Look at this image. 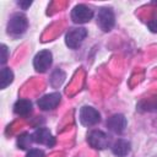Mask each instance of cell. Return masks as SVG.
Segmentation results:
<instances>
[{
    "instance_id": "obj_1",
    "label": "cell",
    "mask_w": 157,
    "mask_h": 157,
    "mask_svg": "<svg viewBox=\"0 0 157 157\" xmlns=\"http://www.w3.org/2000/svg\"><path fill=\"white\" fill-rule=\"evenodd\" d=\"M27 27H28V21L26 16L22 13H15L7 23V33L11 37L17 38L26 32Z\"/></svg>"
},
{
    "instance_id": "obj_2",
    "label": "cell",
    "mask_w": 157,
    "mask_h": 157,
    "mask_svg": "<svg viewBox=\"0 0 157 157\" xmlns=\"http://www.w3.org/2000/svg\"><path fill=\"white\" fill-rule=\"evenodd\" d=\"M87 36V31L82 27L78 28H71L66 32L65 36V43L69 48L71 49H76L81 45V43L83 42V39Z\"/></svg>"
},
{
    "instance_id": "obj_3",
    "label": "cell",
    "mask_w": 157,
    "mask_h": 157,
    "mask_svg": "<svg viewBox=\"0 0 157 157\" xmlns=\"http://www.w3.org/2000/svg\"><path fill=\"white\" fill-rule=\"evenodd\" d=\"M78 118H80L81 124L85 125V126H93V125H96L97 123L101 121L99 112L97 109L92 108V107H88V105H85L80 109Z\"/></svg>"
},
{
    "instance_id": "obj_4",
    "label": "cell",
    "mask_w": 157,
    "mask_h": 157,
    "mask_svg": "<svg viewBox=\"0 0 157 157\" xmlns=\"http://www.w3.org/2000/svg\"><path fill=\"white\" fill-rule=\"evenodd\" d=\"M97 23L101 27L102 31L104 32H109L115 23V17H114V12L112 9L108 7H103L98 11V17H97Z\"/></svg>"
},
{
    "instance_id": "obj_5",
    "label": "cell",
    "mask_w": 157,
    "mask_h": 157,
    "mask_svg": "<svg viewBox=\"0 0 157 157\" xmlns=\"http://www.w3.org/2000/svg\"><path fill=\"white\" fill-rule=\"evenodd\" d=\"M53 63V55L49 50H40L33 59V66L37 72H45Z\"/></svg>"
},
{
    "instance_id": "obj_6",
    "label": "cell",
    "mask_w": 157,
    "mask_h": 157,
    "mask_svg": "<svg viewBox=\"0 0 157 157\" xmlns=\"http://www.w3.org/2000/svg\"><path fill=\"white\" fill-rule=\"evenodd\" d=\"M87 141L91 147L97 148V150H104L109 145V139L105 132L101 130H92L87 135Z\"/></svg>"
},
{
    "instance_id": "obj_7",
    "label": "cell",
    "mask_w": 157,
    "mask_h": 157,
    "mask_svg": "<svg viewBox=\"0 0 157 157\" xmlns=\"http://www.w3.org/2000/svg\"><path fill=\"white\" fill-rule=\"evenodd\" d=\"M93 17V10L83 4L76 5L71 11V18L75 23H86Z\"/></svg>"
},
{
    "instance_id": "obj_8",
    "label": "cell",
    "mask_w": 157,
    "mask_h": 157,
    "mask_svg": "<svg viewBox=\"0 0 157 157\" xmlns=\"http://www.w3.org/2000/svg\"><path fill=\"white\" fill-rule=\"evenodd\" d=\"M60 101H61L60 93L53 92V93H48V94H44L43 97H40L38 99L37 104L42 110H52L59 105Z\"/></svg>"
},
{
    "instance_id": "obj_9",
    "label": "cell",
    "mask_w": 157,
    "mask_h": 157,
    "mask_svg": "<svg viewBox=\"0 0 157 157\" xmlns=\"http://www.w3.org/2000/svg\"><path fill=\"white\" fill-rule=\"evenodd\" d=\"M32 140L36 144H42L47 145L49 147L55 145V139L50 134V131L47 128H38L33 134H32Z\"/></svg>"
},
{
    "instance_id": "obj_10",
    "label": "cell",
    "mask_w": 157,
    "mask_h": 157,
    "mask_svg": "<svg viewBox=\"0 0 157 157\" xmlns=\"http://www.w3.org/2000/svg\"><path fill=\"white\" fill-rule=\"evenodd\" d=\"M105 124L110 131L115 134H121L126 128V118L123 114H114L107 119Z\"/></svg>"
},
{
    "instance_id": "obj_11",
    "label": "cell",
    "mask_w": 157,
    "mask_h": 157,
    "mask_svg": "<svg viewBox=\"0 0 157 157\" xmlns=\"http://www.w3.org/2000/svg\"><path fill=\"white\" fill-rule=\"evenodd\" d=\"M130 150H131L130 142L124 139H118L112 146V152L118 157H125L130 152Z\"/></svg>"
},
{
    "instance_id": "obj_12",
    "label": "cell",
    "mask_w": 157,
    "mask_h": 157,
    "mask_svg": "<svg viewBox=\"0 0 157 157\" xmlns=\"http://www.w3.org/2000/svg\"><path fill=\"white\" fill-rule=\"evenodd\" d=\"M13 112L20 117H27L32 112V103L28 99L21 98L13 105Z\"/></svg>"
},
{
    "instance_id": "obj_13",
    "label": "cell",
    "mask_w": 157,
    "mask_h": 157,
    "mask_svg": "<svg viewBox=\"0 0 157 157\" xmlns=\"http://www.w3.org/2000/svg\"><path fill=\"white\" fill-rule=\"evenodd\" d=\"M1 88H6L12 81H13V72L9 67H2L1 69Z\"/></svg>"
},
{
    "instance_id": "obj_14",
    "label": "cell",
    "mask_w": 157,
    "mask_h": 157,
    "mask_svg": "<svg viewBox=\"0 0 157 157\" xmlns=\"http://www.w3.org/2000/svg\"><path fill=\"white\" fill-rule=\"evenodd\" d=\"M32 141H33L32 140V135H29L27 132H23L17 139V146L20 148H22V150H26V148H28L31 146V142Z\"/></svg>"
},
{
    "instance_id": "obj_15",
    "label": "cell",
    "mask_w": 157,
    "mask_h": 157,
    "mask_svg": "<svg viewBox=\"0 0 157 157\" xmlns=\"http://www.w3.org/2000/svg\"><path fill=\"white\" fill-rule=\"evenodd\" d=\"M26 157H45V155H44V152H43L42 150H38V148H31V150L27 152Z\"/></svg>"
},
{
    "instance_id": "obj_16",
    "label": "cell",
    "mask_w": 157,
    "mask_h": 157,
    "mask_svg": "<svg viewBox=\"0 0 157 157\" xmlns=\"http://www.w3.org/2000/svg\"><path fill=\"white\" fill-rule=\"evenodd\" d=\"M1 64H5L6 63V60H7V47L5 45V44H2L1 45Z\"/></svg>"
},
{
    "instance_id": "obj_17",
    "label": "cell",
    "mask_w": 157,
    "mask_h": 157,
    "mask_svg": "<svg viewBox=\"0 0 157 157\" xmlns=\"http://www.w3.org/2000/svg\"><path fill=\"white\" fill-rule=\"evenodd\" d=\"M147 26H148V28L151 29V32L157 33V18H156V20H152V21H150V22L147 23Z\"/></svg>"
},
{
    "instance_id": "obj_18",
    "label": "cell",
    "mask_w": 157,
    "mask_h": 157,
    "mask_svg": "<svg viewBox=\"0 0 157 157\" xmlns=\"http://www.w3.org/2000/svg\"><path fill=\"white\" fill-rule=\"evenodd\" d=\"M31 4H32L31 1H26V2H18V5H20V6H21L23 10H26V9H27V7H28Z\"/></svg>"
}]
</instances>
